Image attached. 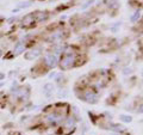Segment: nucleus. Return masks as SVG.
<instances>
[{"mask_svg": "<svg viewBox=\"0 0 143 135\" xmlns=\"http://www.w3.org/2000/svg\"><path fill=\"white\" fill-rule=\"evenodd\" d=\"M75 60H76L75 54H73V53H68V54H66L60 62L61 68H62V69H69V68L74 65Z\"/></svg>", "mask_w": 143, "mask_h": 135, "instance_id": "obj_1", "label": "nucleus"}, {"mask_svg": "<svg viewBox=\"0 0 143 135\" xmlns=\"http://www.w3.org/2000/svg\"><path fill=\"white\" fill-rule=\"evenodd\" d=\"M44 62L49 68H55L57 66V63H59V59H57V56L55 54H48L44 57Z\"/></svg>", "mask_w": 143, "mask_h": 135, "instance_id": "obj_2", "label": "nucleus"}, {"mask_svg": "<svg viewBox=\"0 0 143 135\" xmlns=\"http://www.w3.org/2000/svg\"><path fill=\"white\" fill-rule=\"evenodd\" d=\"M79 98L82 99V101H85V102H87V103H91V104H94V103L98 102V97H97V94L93 93V92H91V91L85 92V93H83L82 96H80Z\"/></svg>", "mask_w": 143, "mask_h": 135, "instance_id": "obj_3", "label": "nucleus"}, {"mask_svg": "<svg viewBox=\"0 0 143 135\" xmlns=\"http://www.w3.org/2000/svg\"><path fill=\"white\" fill-rule=\"evenodd\" d=\"M47 119L49 121L51 124H57V123H61L63 119V116L59 112H51L47 116Z\"/></svg>", "mask_w": 143, "mask_h": 135, "instance_id": "obj_4", "label": "nucleus"}, {"mask_svg": "<svg viewBox=\"0 0 143 135\" xmlns=\"http://www.w3.org/2000/svg\"><path fill=\"white\" fill-rule=\"evenodd\" d=\"M41 54H42L41 48H35V49H31V50H29V52H26L24 56H25L26 60H34V59H37Z\"/></svg>", "mask_w": 143, "mask_h": 135, "instance_id": "obj_5", "label": "nucleus"}, {"mask_svg": "<svg viewBox=\"0 0 143 135\" xmlns=\"http://www.w3.org/2000/svg\"><path fill=\"white\" fill-rule=\"evenodd\" d=\"M34 17H35V21H37V22H44L48 19L49 14L45 11H37V12L34 13Z\"/></svg>", "mask_w": 143, "mask_h": 135, "instance_id": "obj_6", "label": "nucleus"}, {"mask_svg": "<svg viewBox=\"0 0 143 135\" xmlns=\"http://www.w3.org/2000/svg\"><path fill=\"white\" fill-rule=\"evenodd\" d=\"M62 37H63L62 30H57V31L52 32V34L50 35L49 37H48V41H49V42H56V41H60V39H62Z\"/></svg>", "mask_w": 143, "mask_h": 135, "instance_id": "obj_7", "label": "nucleus"}, {"mask_svg": "<svg viewBox=\"0 0 143 135\" xmlns=\"http://www.w3.org/2000/svg\"><path fill=\"white\" fill-rule=\"evenodd\" d=\"M24 49H25V46H24V43H23V42H18V43L14 46V48H13L12 54L14 55V56H17V55L22 54V53L24 52Z\"/></svg>", "mask_w": 143, "mask_h": 135, "instance_id": "obj_8", "label": "nucleus"}, {"mask_svg": "<svg viewBox=\"0 0 143 135\" xmlns=\"http://www.w3.org/2000/svg\"><path fill=\"white\" fill-rule=\"evenodd\" d=\"M52 92H54V85H52L51 83L45 84L44 87H43V93H44L47 97H49L52 94Z\"/></svg>", "mask_w": 143, "mask_h": 135, "instance_id": "obj_9", "label": "nucleus"}, {"mask_svg": "<svg viewBox=\"0 0 143 135\" xmlns=\"http://www.w3.org/2000/svg\"><path fill=\"white\" fill-rule=\"evenodd\" d=\"M34 19H35L34 13H30V14H28V16H25L23 18V24H24V25H29L30 23L34 22Z\"/></svg>", "mask_w": 143, "mask_h": 135, "instance_id": "obj_10", "label": "nucleus"}, {"mask_svg": "<svg viewBox=\"0 0 143 135\" xmlns=\"http://www.w3.org/2000/svg\"><path fill=\"white\" fill-rule=\"evenodd\" d=\"M65 126L67 128H74V126H75V121H74V118H72V117H68V118L66 119Z\"/></svg>", "mask_w": 143, "mask_h": 135, "instance_id": "obj_11", "label": "nucleus"}, {"mask_svg": "<svg viewBox=\"0 0 143 135\" xmlns=\"http://www.w3.org/2000/svg\"><path fill=\"white\" fill-rule=\"evenodd\" d=\"M141 17V11L140 10H137V11H135V13H134L133 16H131V18H130V21L133 22V23H135V22H137L138 21V18Z\"/></svg>", "mask_w": 143, "mask_h": 135, "instance_id": "obj_12", "label": "nucleus"}, {"mask_svg": "<svg viewBox=\"0 0 143 135\" xmlns=\"http://www.w3.org/2000/svg\"><path fill=\"white\" fill-rule=\"evenodd\" d=\"M32 5V1H24V3H20L18 5V8H26V7H30Z\"/></svg>", "mask_w": 143, "mask_h": 135, "instance_id": "obj_13", "label": "nucleus"}, {"mask_svg": "<svg viewBox=\"0 0 143 135\" xmlns=\"http://www.w3.org/2000/svg\"><path fill=\"white\" fill-rule=\"evenodd\" d=\"M120 119H122L123 122L129 123V122H131V121H133V117H131V116H128V115H122V116H120Z\"/></svg>", "mask_w": 143, "mask_h": 135, "instance_id": "obj_14", "label": "nucleus"}, {"mask_svg": "<svg viewBox=\"0 0 143 135\" xmlns=\"http://www.w3.org/2000/svg\"><path fill=\"white\" fill-rule=\"evenodd\" d=\"M120 25H122V23H120V22H118V23H116L113 26H111V31H112V32H116V31H117V29L119 28Z\"/></svg>", "mask_w": 143, "mask_h": 135, "instance_id": "obj_15", "label": "nucleus"}, {"mask_svg": "<svg viewBox=\"0 0 143 135\" xmlns=\"http://www.w3.org/2000/svg\"><path fill=\"white\" fill-rule=\"evenodd\" d=\"M4 79H5V74H4V73H0V81L4 80Z\"/></svg>", "mask_w": 143, "mask_h": 135, "instance_id": "obj_16", "label": "nucleus"}, {"mask_svg": "<svg viewBox=\"0 0 143 135\" xmlns=\"http://www.w3.org/2000/svg\"><path fill=\"white\" fill-rule=\"evenodd\" d=\"M55 76H56V73H55V72H52L51 74H50V76H49V78H50V79H52V78H54Z\"/></svg>", "mask_w": 143, "mask_h": 135, "instance_id": "obj_17", "label": "nucleus"}, {"mask_svg": "<svg viewBox=\"0 0 143 135\" xmlns=\"http://www.w3.org/2000/svg\"><path fill=\"white\" fill-rule=\"evenodd\" d=\"M12 12H13V13H17V12H19V8H13V10H12Z\"/></svg>", "mask_w": 143, "mask_h": 135, "instance_id": "obj_18", "label": "nucleus"}, {"mask_svg": "<svg viewBox=\"0 0 143 135\" xmlns=\"http://www.w3.org/2000/svg\"><path fill=\"white\" fill-rule=\"evenodd\" d=\"M1 54H3V52H1V49H0V56H1Z\"/></svg>", "mask_w": 143, "mask_h": 135, "instance_id": "obj_19", "label": "nucleus"}, {"mask_svg": "<svg viewBox=\"0 0 143 135\" xmlns=\"http://www.w3.org/2000/svg\"><path fill=\"white\" fill-rule=\"evenodd\" d=\"M1 86H3V83H0V87H1Z\"/></svg>", "mask_w": 143, "mask_h": 135, "instance_id": "obj_20", "label": "nucleus"}]
</instances>
